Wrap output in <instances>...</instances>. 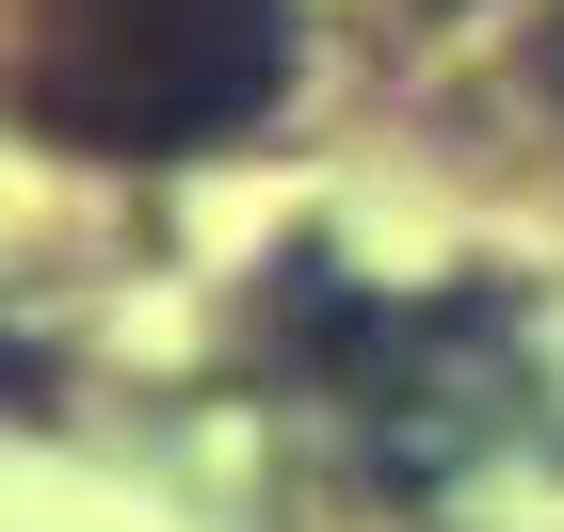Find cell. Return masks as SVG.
<instances>
[{
  "instance_id": "6da1fadb",
  "label": "cell",
  "mask_w": 564,
  "mask_h": 532,
  "mask_svg": "<svg viewBox=\"0 0 564 532\" xmlns=\"http://www.w3.org/2000/svg\"><path fill=\"white\" fill-rule=\"evenodd\" d=\"M17 97L82 162H194L291 97V0H33Z\"/></svg>"
},
{
  "instance_id": "7a4b0ae2",
  "label": "cell",
  "mask_w": 564,
  "mask_h": 532,
  "mask_svg": "<svg viewBox=\"0 0 564 532\" xmlns=\"http://www.w3.org/2000/svg\"><path fill=\"white\" fill-rule=\"evenodd\" d=\"M355 403V436L388 485H452L500 436H532V339L500 323V291H420V307H355V339L323 355Z\"/></svg>"
},
{
  "instance_id": "3957f363",
  "label": "cell",
  "mask_w": 564,
  "mask_h": 532,
  "mask_svg": "<svg viewBox=\"0 0 564 532\" xmlns=\"http://www.w3.org/2000/svg\"><path fill=\"white\" fill-rule=\"evenodd\" d=\"M549 97H564V17H549Z\"/></svg>"
}]
</instances>
